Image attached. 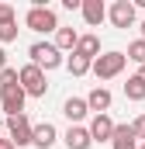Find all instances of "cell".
Segmentation results:
<instances>
[{
    "label": "cell",
    "instance_id": "obj_23",
    "mask_svg": "<svg viewBox=\"0 0 145 149\" xmlns=\"http://www.w3.org/2000/svg\"><path fill=\"white\" fill-rule=\"evenodd\" d=\"M7 70V52H3V45H0V73Z\"/></svg>",
    "mask_w": 145,
    "mask_h": 149
},
{
    "label": "cell",
    "instance_id": "obj_20",
    "mask_svg": "<svg viewBox=\"0 0 145 149\" xmlns=\"http://www.w3.org/2000/svg\"><path fill=\"white\" fill-rule=\"evenodd\" d=\"M3 24H17V14H14L10 3H0V28H3Z\"/></svg>",
    "mask_w": 145,
    "mask_h": 149
},
{
    "label": "cell",
    "instance_id": "obj_9",
    "mask_svg": "<svg viewBox=\"0 0 145 149\" xmlns=\"http://www.w3.org/2000/svg\"><path fill=\"white\" fill-rule=\"evenodd\" d=\"M83 21L90 28H100L107 21V3L104 0H83Z\"/></svg>",
    "mask_w": 145,
    "mask_h": 149
},
{
    "label": "cell",
    "instance_id": "obj_6",
    "mask_svg": "<svg viewBox=\"0 0 145 149\" xmlns=\"http://www.w3.org/2000/svg\"><path fill=\"white\" fill-rule=\"evenodd\" d=\"M24 87L21 83H14V87H0V108L7 118H14V114H24Z\"/></svg>",
    "mask_w": 145,
    "mask_h": 149
},
{
    "label": "cell",
    "instance_id": "obj_8",
    "mask_svg": "<svg viewBox=\"0 0 145 149\" xmlns=\"http://www.w3.org/2000/svg\"><path fill=\"white\" fill-rule=\"evenodd\" d=\"M90 128V135H93V142H114V121H110V114H93V121L86 125Z\"/></svg>",
    "mask_w": 145,
    "mask_h": 149
},
{
    "label": "cell",
    "instance_id": "obj_17",
    "mask_svg": "<svg viewBox=\"0 0 145 149\" xmlns=\"http://www.w3.org/2000/svg\"><path fill=\"white\" fill-rule=\"evenodd\" d=\"M124 97H128V101H145V76L142 73L128 76V83H124Z\"/></svg>",
    "mask_w": 145,
    "mask_h": 149
},
{
    "label": "cell",
    "instance_id": "obj_3",
    "mask_svg": "<svg viewBox=\"0 0 145 149\" xmlns=\"http://www.w3.org/2000/svg\"><path fill=\"white\" fill-rule=\"evenodd\" d=\"M24 24L31 28V31H38V35H55L62 24H59V17H55V10L52 7H31L28 14H24Z\"/></svg>",
    "mask_w": 145,
    "mask_h": 149
},
{
    "label": "cell",
    "instance_id": "obj_13",
    "mask_svg": "<svg viewBox=\"0 0 145 149\" xmlns=\"http://www.w3.org/2000/svg\"><path fill=\"white\" fill-rule=\"evenodd\" d=\"M55 139H59V132H55L52 121L35 125V146H38V149H52V146H55Z\"/></svg>",
    "mask_w": 145,
    "mask_h": 149
},
{
    "label": "cell",
    "instance_id": "obj_19",
    "mask_svg": "<svg viewBox=\"0 0 145 149\" xmlns=\"http://www.w3.org/2000/svg\"><path fill=\"white\" fill-rule=\"evenodd\" d=\"M131 63H138V66H145V38H135L131 45H128V52H124Z\"/></svg>",
    "mask_w": 145,
    "mask_h": 149
},
{
    "label": "cell",
    "instance_id": "obj_16",
    "mask_svg": "<svg viewBox=\"0 0 145 149\" xmlns=\"http://www.w3.org/2000/svg\"><path fill=\"white\" fill-rule=\"evenodd\" d=\"M114 149H138V139H135L131 125H117L114 128Z\"/></svg>",
    "mask_w": 145,
    "mask_h": 149
},
{
    "label": "cell",
    "instance_id": "obj_18",
    "mask_svg": "<svg viewBox=\"0 0 145 149\" xmlns=\"http://www.w3.org/2000/svg\"><path fill=\"white\" fill-rule=\"evenodd\" d=\"M66 70H69L72 76H86V73H90V70H93V63H90V59H83V56H76V52H72L69 59H66Z\"/></svg>",
    "mask_w": 145,
    "mask_h": 149
},
{
    "label": "cell",
    "instance_id": "obj_5",
    "mask_svg": "<svg viewBox=\"0 0 145 149\" xmlns=\"http://www.w3.org/2000/svg\"><path fill=\"white\" fill-rule=\"evenodd\" d=\"M21 87H24V94H28V97H45V90H48L45 70H38L35 63L21 66Z\"/></svg>",
    "mask_w": 145,
    "mask_h": 149
},
{
    "label": "cell",
    "instance_id": "obj_15",
    "mask_svg": "<svg viewBox=\"0 0 145 149\" xmlns=\"http://www.w3.org/2000/svg\"><path fill=\"white\" fill-rule=\"evenodd\" d=\"M76 45H79L76 28H59V31H55V49H59V52H76Z\"/></svg>",
    "mask_w": 145,
    "mask_h": 149
},
{
    "label": "cell",
    "instance_id": "obj_2",
    "mask_svg": "<svg viewBox=\"0 0 145 149\" xmlns=\"http://www.w3.org/2000/svg\"><path fill=\"white\" fill-rule=\"evenodd\" d=\"M124 66H128L124 52H100V59H93V76L97 80H114V76L124 73Z\"/></svg>",
    "mask_w": 145,
    "mask_h": 149
},
{
    "label": "cell",
    "instance_id": "obj_11",
    "mask_svg": "<svg viewBox=\"0 0 145 149\" xmlns=\"http://www.w3.org/2000/svg\"><path fill=\"white\" fill-rule=\"evenodd\" d=\"M110 101H114V97H110L107 87H93V90L86 94V104H90V111H93V114H107V111H110Z\"/></svg>",
    "mask_w": 145,
    "mask_h": 149
},
{
    "label": "cell",
    "instance_id": "obj_12",
    "mask_svg": "<svg viewBox=\"0 0 145 149\" xmlns=\"http://www.w3.org/2000/svg\"><path fill=\"white\" fill-rule=\"evenodd\" d=\"M62 114L69 118V125H79V121L90 114V104H86V97H69V101L62 104Z\"/></svg>",
    "mask_w": 145,
    "mask_h": 149
},
{
    "label": "cell",
    "instance_id": "obj_21",
    "mask_svg": "<svg viewBox=\"0 0 145 149\" xmlns=\"http://www.w3.org/2000/svg\"><path fill=\"white\" fill-rule=\"evenodd\" d=\"M17 31H21L17 24H3L0 28V42H17Z\"/></svg>",
    "mask_w": 145,
    "mask_h": 149
},
{
    "label": "cell",
    "instance_id": "obj_24",
    "mask_svg": "<svg viewBox=\"0 0 145 149\" xmlns=\"http://www.w3.org/2000/svg\"><path fill=\"white\" fill-rule=\"evenodd\" d=\"M0 149H14V142H10V139H3V135H0Z\"/></svg>",
    "mask_w": 145,
    "mask_h": 149
},
{
    "label": "cell",
    "instance_id": "obj_25",
    "mask_svg": "<svg viewBox=\"0 0 145 149\" xmlns=\"http://www.w3.org/2000/svg\"><path fill=\"white\" fill-rule=\"evenodd\" d=\"M142 38H145V21H142Z\"/></svg>",
    "mask_w": 145,
    "mask_h": 149
},
{
    "label": "cell",
    "instance_id": "obj_27",
    "mask_svg": "<svg viewBox=\"0 0 145 149\" xmlns=\"http://www.w3.org/2000/svg\"><path fill=\"white\" fill-rule=\"evenodd\" d=\"M138 149H145V142H142V146H138Z\"/></svg>",
    "mask_w": 145,
    "mask_h": 149
},
{
    "label": "cell",
    "instance_id": "obj_10",
    "mask_svg": "<svg viewBox=\"0 0 145 149\" xmlns=\"http://www.w3.org/2000/svg\"><path fill=\"white\" fill-rule=\"evenodd\" d=\"M62 142H66V149H90L93 146V135L83 125H69V132L62 135Z\"/></svg>",
    "mask_w": 145,
    "mask_h": 149
},
{
    "label": "cell",
    "instance_id": "obj_26",
    "mask_svg": "<svg viewBox=\"0 0 145 149\" xmlns=\"http://www.w3.org/2000/svg\"><path fill=\"white\" fill-rule=\"evenodd\" d=\"M142 76H145V66H142Z\"/></svg>",
    "mask_w": 145,
    "mask_h": 149
},
{
    "label": "cell",
    "instance_id": "obj_1",
    "mask_svg": "<svg viewBox=\"0 0 145 149\" xmlns=\"http://www.w3.org/2000/svg\"><path fill=\"white\" fill-rule=\"evenodd\" d=\"M28 56H31V63H35L38 70H59L66 59H62V52L55 49V42H35L31 49H28Z\"/></svg>",
    "mask_w": 145,
    "mask_h": 149
},
{
    "label": "cell",
    "instance_id": "obj_4",
    "mask_svg": "<svg viewBox=\"0 0 145 149\" xmlns=\"http://www.w3.org/2000/svg\"><path fill=\"white\" fill-rule=\"evenodd\" d=\"M7 135H10V142L21 149V146H35V125L28 121V114H14V118H7Z\"/></svg>",
    "mask_w": 145,
    "mask_h": 149
},
{
    "label": "cell",
    "instance_id": "obj_22",
    "mask_svg": "<svg viewBox=\"0 0 145 149\" xmlns=\"http://www.w3.org/2000/svg\"><path fill=\"white\" fill-rule=\"evenodd\" d=\"M131 132H135V139H138V142H145V114H138V118L131 121Z\"/></svg>",
    "mask_w": 145,
    "mask_h": 149
},
{
    "label": "cell",
    "instance_id": "obj_7",
    "mask_svg": "<svg viewBox=\"0 0 145 149\" xmlns=\"http://www.w3.org/2000/svg\"><path fill=\"white\" fill-rule=\"evenodd\" d=\"M107 17L114 28H131L135 24V0H114L107 7Z\"/></svg>",
    "mask_w": 145,
    "mask_h": 149
},
{
    "label": "cell",
    "instance_id": "obj_14",
    "mask_svg": "<svg viewBox=\"0 0 145 149\" xmlns=\"http://www.w3.org/2000/svg\"><path fill=\"white\" fill-rule=\"evenodd\" d=\"M76 56H83V59H100V38L97 35H79V45H76Z\"/></svg>",
    "mask_w": 145,
    "mask_h": 149
}]
</instances>
